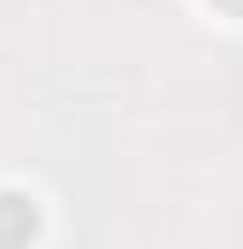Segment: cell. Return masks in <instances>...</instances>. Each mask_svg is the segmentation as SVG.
Wrapping results in <instances>:
<instances>
[{
    "instance_id": "2",
    "label": "cell",
    "mask_w": 243,
    "mask_h": 249,
    "mask_svg": "<svg viewBox=\"0 0 243 249\" xmlns=\"http://www.w3.org/2000/svg\"><path fill=\"white\" fill-rule=\"evenodd\" d=\"M220 6H226V12H238V18H243V0H220Z\"/></svg>"
},
{
    "instance_id": "1",
    "label": "cell",
    "mask_w": 243,
    "mask_h": 249,
    "mask_svg": "<svg viewBox=\"0 0 243 249\" xmlns=\"http://www.w3.org/2000/svg\"><path fill=\"white\" fill-rule=\"evenodd\" d=\"M29 238H35V203L17 191H0V249L29 244Z\"/></svg>"
}]
</instances>
